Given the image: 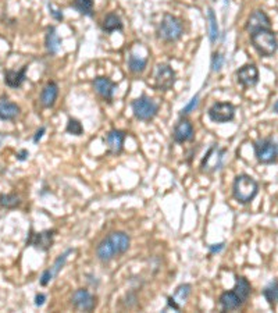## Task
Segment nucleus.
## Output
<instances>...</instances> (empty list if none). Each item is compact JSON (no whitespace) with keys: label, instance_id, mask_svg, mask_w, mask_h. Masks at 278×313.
<instances>
[{"label":"nucleus","instance_id":"nucleus-1","mask_svg":"<svg viewBox=\"0 0 278 313\" xmlns=\"http://www.w3.org/2000/svg\"><path fill=\"white\" fill-rule=\"evenodd\" d=\"M259 192V184L255 178L248 174H241L234 180L232 195L239 204H251Z\"/></svg>","mask_w":278,"mask_h":313},{"label":"nucleus","instance_id":"nucleus-2","mask_svg":"<svg viewBox=\"0 0 278 313\" xmlns=\"http://www.w3.org/2000/svg\"><path fill=\"white\" fill-rule=\"evenodd\" d=\"M251 41L256 52L263 58H271L278 49L277 37L271 30H260L251 34Z\"/></svg>","mask_w":278,"mask_h":313},{"label":"nucleus","instance_id":"nucleus-3","mask_svg":"<svg viewBox=\"0 0 278 313\" xmlns=\"http://www.w3.org/2000/svg\"><path fill=\"white\" fill-rule=\"evenodd\" d=\"M159 38L166 42H175L184 34L182 21L173 14H164L158 30Z\"/></svg>","mask_w":278,"mask_h":313},{"label":"nucleus","instance_id":"nucleus-4","mask_svg":"<svg viewBox=\"0 0 278 313\" xmlns=\"http://www.w3.org/2000/svg\"><path fill=\"white\" fill-rule=\"evenodd\" d=\"M257 162L262 164H273L278 160V142L273 138H262L253 144Z\"/></svg>","mask_w":278,"mask_h":313},{"label":"nucleus","instance_id":"nucleus-5","mask_svg":"<svg viewBox=\"0 0 278 313\" xmlns=\"http://www.w3.org/2000/svg\"><path fill=\"white\" fill-rule=\"evenodd\" d=\"M131 107L135 119L141 121H150L156 117L159 111V104L146 95H142L135 100H132Z\"/></svg>","mask_w":278,"mask_h":313},{"label":"nucleus","instance_id":"nucleus-6","mask_svg":"<svg viewBox=\"0 0 278 313\" xmlns=\"http://www.w3.org/2000/svg\"><path fill=\"white\" fill-rule=\"evenodd\" d=\"M175 83V71L168 64H158L153 73V87L158 91H168Z\"/></svg>","mask_w":278,"mask_h":313},{"label":"nucleus","instance_id":"nucleus-7","mask_svg":"<svg viewBox=\"0 0 278 313\" xmlns=\"http://www.w3.org/2000/svg\"><path fill=\"white\" fill-rule=\"evenodd\" d=\"M227 151L223 149L219 145H213L210 148L207 153L203 157V160L200 163L202 172L203 173H214L220 170L224 164V157H226Z\"/></svg>","mask_w":278,"mask_h":313},{"label":"nucleus","instance_id":"nucleus-8","mask_svg":"<svg viewBox=\"0 0 278 313\" xmlns=\"http://www.w3.org/2000/svg\"><path fill=\"white\" fill-rule=\"evenodd\" d=\"M54 234H56V230H46L42 233H34V230L31 229L28 238H26V246H34L38 250L47 252L54 242Z\"/></svg>","mask_w":278,"mask_h":313},{"label":"nucleus","instance_id":"nucleus-9","mask_svg":"<svg viewBox=\"0 0 278 313\" xmlns=\"http://www.w3.org/2000/svg\"><path fill=\"white\" fill-rule=\"evenodd\" d=\"M235 117V106L228 102H217L209 109V119L214 123H228Z\"/></svg>","mask_w":278,"mask_h":313},{"label":"nucleus","instance_id":"nucleus-10","mask_svg":"<svg viewBox=\"0 0 278 313\" xmlns=\"http://www.w3.org/2000/svg\"><path fill=\"white\" fill-rule=\"evenodd\" d=\"M236 79L243 88H252L259 82V70L255 64H245L236 71Z\"/></svg>","mask_w":278,"mask_h":313},{"label":"nucleus","instance_id":"nucleus-11","mask_svg":"<svg viewBox=\"0 0 278 313\" xmlns=\"http://www.w3.org/2000/svg\"><path fill=\"white\" fill-rule=\"evenodd\" d=\"M270 26H271V21H270L267 14L263 10H255L248 18L245 28L249 34H253V32L260 31V30H270Z\"/></svg>","mask_w":278,"mask_h":313},{"label":"nucleus","instance_id":"nucleus-12","mask_svg":"<svg viewBox=\"0 0 278 313\" xmlns=\"http://www.w3.org/2000/svg\"><path fill=\"white\" fill-rule=\"evenodd\" d=\"M71 302L79 310H88V312L94 310L95 305H96L94 295L88 290H84V288H79V290L74 292L73 297H71Z\"/></svg>","mask_w":278,"mask_h":313},{"label":"nucleus","instance_id":"nucleus-13","mask_svg":"<svg viewBox=\"0 0 278 313\" xmlns=\"http://www.w3.org/2000/svg\"><path fill=\"white\" fill-rule=\"evenodd\" d=\"M73 252H74L73 249H67L66 252H64V253H61V255L58 256L57 259H56V262L53 263V266L50 267V269H47V270L43 271L42 277H41V281H39V282H41V286H43V287H45V286H47L49 282L52 281L54 277L57 276L58 271L63 269L64 263H66V262H67V259H69V255H70V253H73Z\"/></svg>","mask_w":278,"mask_h":313},{"label":"nucleus","instance_id":"nucleus-14","mask_svg":"<svg viewBox=\"0 0 278 313\" xmlns=\"http://www.w3.org/2000/svg\"><path fill=\"white\" fill-rule=\"evenodd\" d=\"M94 88L103 99L107 100V102H111L114 89L117 88V83L113 82L107 77H96L94 79Z\"/></svg>","mask_w":278,"mask_h":313},{"label":"nucleus","instance_id":"nucleus-15","mask_svg":"<svg viewBox=\"0 0 278 313\" xmlns=\"http://www.w3.org/2000/svg\"><path fill=\"white\" fill-rule=\"evenodd\" d=\"M126 132L121 130H111L110 132H107L105 142L107 148H109V153H111V155L121 153L122 146H124V141H126Z\"/></svg>","mask_w":278,"mask_h":313},{"label":"nucleus","instance_id":"nucleus-16","mask_svg":"<svg viewBox=\"0 0 278 313\" xmlns=\"http://www.w3.org/2000/svg\"><path fill=\"white\" fill-rule=\"evenodd\" d=\"M106 238L109 240L110 245L113 246V249L116 252V255H122V253H126L127 250H128V248H130V242H131V240H130V237H128L126 233H122V231H114V233H111V234L107 235Z\"/></svg>","mask_w":278,"mask_h":313},{"label":"nucleus","instance_id":"nucleus-17","mask_svg":"<svg viewBox=\"0 0 278 313\" xmlns=\"http://www.w3.org/2000/svg\"><path fill=\"white\" fill-rule=\"evenodd\" d=\"M174 141L177 144H184L194 138V127L188 120H179L173 131Z\"/></svg>","mask_w":278,"mask_h":313},{"label":"nucleus","instance_id":"nucleus-18","mask_svg":"<svg viewBox=\"0 0 278 313\" xmlns=\"http://www.w3.org/2000/svg\"><path fill=\"white\" fill-rule=\"evenodd\" d=\"M191 284H182L177 288V291L174 294V297L167 298L168 308H173L174 310H179L181 306L188 301L189 295H191Z\"/></svg>","mask_w":278,"mask_h":313},{"label":"nucleus","instance_id":"nucleus-19","mask_svg":"<svg viewBox=\"0 0 278 313\" xmlns=\"http://www.w3.org/2000/svg\"><path fill=\"white\" fill-rule=\"evenodd\" d=\"M219 303H220V306L223 308V310L230 312V310L239 309L245 302H243L241 298H239V295L232 290V291L223 292L220 295V298H219Z\"/></svg>","mask_w":278,"mask_h":313},{"label":"nucleus","instance_id":"nucleus-20","mask_svg":"<svg viewBox=\"0 0 278 313\" xmlns=\"http://www.w3.org/2000/svg\"><path fill=\"white\" fill-rule=\"evenodd\" d=\"M26 68H28V66H24V67H22L21 70H18V71H16V70H5L6 85L14 89L20 88L26 78Z\"/></svg>","mask_w":278,"mask_h":313},{"label":"nucleus","instance_id":"nucleus-21","mask_svg":"<svg viewBox=\"0 0 278 313\" xmlns=\"http://www.w3.org/2000/svg\"><path fill=\"white\" fill-rule=\"evenodd\" d=\"M18 115H20V107L16 103L10 102L5 96L0 98V120H14Z\"/></svg>","mask_w":278,"mask_h":313},{"label":"nucleus","instance_id":"nucleus-22","mask_svg":"<svg viewBox=\"0 0 278 313\" xmlns=\"http://www.w3.org/2000/svg\"><path fill=\"white\" fill-rule=\"evenodd\" d=\"M57 96H58L57 83L52 81V82H49L46 87L43 88L42 94H41V103H42L43 107L50 109V107H53L54 103H56Z\"/></svg>","mask_w":278,"mask_h":313},{"label":"nucleus","instance_id":"nucleus-23","mask_svg":"<svg viewBox=\"0 0 278 313\" xmlns=\"http://www.w3.org/2000/svg\"><path fill=\"white\" fill-rule=\"evenodd\" d=\"M45 45H46L47 53L50 54H56L60 50V45H61V39L57 35V31L54 26H49L46 32V38H45Z\"/></svg>","mask_w":278,"mask_h":313},{"label":"nucleus","instance_id":"nucleus-24","mask_svg":"<svg viewBox=\"0 0 278 313\" xmlns=\"http://www.w3.org/2000/svg\"><path fill=\"white\" fill-rule=\"evenodd\" d=\"M234 291L239 295V298H241L243 302H246L248 298H249V295H251V292H252L251 282L248 281L245 277L236 276L235 277V288H234Z\"/></svg>","mask_w":278,"mask_h":313},{"label":"nucleus","instance_id":"nucleus-25","mask_svg":"<svg viewBox=\"0 0 278 313\" xmlns=\"http://www.w3.org/2000/svg\"><path fill=\"white\" fill-rule=\"evenodd\" d=\"M96 255L99 258V261L102 262H110L111 259H114L116 256V252L113 249V246L110 245V242L107 238L100 242L98 248H96Z\"/></svg>","mask_w":278,"mask_h":313},{"label":"nucleus","instance_id":"nucleus-26","mask_svg":"<svg viewBox=\"0 0 278 313\" xmlns=\"http://www.w3.org/2000/svg\"><path fill=\"white\" fill-rule=\"evenodd\" d=\"M102 30L106 32V34H113L114 31H121L122 30V22H121L120 17L117 14H109L106 16L103 24H102Z\"/></svg>","mask_w":278,"mask_h":313},{"label":"nucleus","instance_id":"nucleus-27","mask_svg":"<svg viewBox=\"0 0 278 313\" xmlns=\"http://www.w3.org/2000/svg\"><path fill=\"white\" fill-rule=\"evenodd\" d=\"M263 297L266 298V301H267L271 306H275L278 303V280H274V281H271L268 286H266L264 287V290H263Z\"/></svg>","mask_w":278,"mask_h":313},{"label":"nucleus","instance_id":"nucleus-28","mask_svg":"<svg viewBox=\"0 0 278 313\" xmlns=\"http://www.w3.org/2000/svg\"><path fill=\"white\" fill-rule=\"evenodd\" d=\"M147 66V59L146 58H138L137 54L132 53L130 59H128V67L131 70V73L134 74H141L145 71V68Z\"/></svg>","mask_w":278,"mask_h":313},{"label":"nucleus","instance_id":"nucleus-29","mask_svg":"<svg viewBox=\"0 0 278 313\" xmlns=\"http://www.w3.org/2000/svg\"><path fill=\"white\" fill-rule=\"evenodd\" d=\"M73 7L79 14L88 17L94 16V0H74Z\"/></svg>","mask_w":278,"mask_h":313},{"label":"nucleus","instance_id":"nucleus-30","mask_svg":"<svg viewBox=\"0 0 278 313\" xmlns=\"http://www.w3.org/2000/svg\"><path fill=\"white\" fill-rule=\"evenodd\" d=\"M207 20H209V38L211 43H214L219 39V25H217V17H215L213 9H209L207 11Z\"/></svg>","mask_w":278,"mask_h":313},{"label":"nucleus","instance_id":"nucleus-31","mask_svg":"<svg viewBox=\"0 0 278 313\" xmlns=\"http://www.w3.org/2000/svg\"><path fill=\"white\" fill-rule=\"evenodd\" d=\"M21 201L16 193H2L0 195V208L3 209H16L20 206Z\"/></svg>","mask_w":278,"mask_h":313},{"label":"nucleus","instance_id":"nucleus-32","mask_svg":"<svg viewBox=\"0 0 278 313\" xmlns=\"http://www.w3.org/2000/svg\"><path fill=\"white\" fill-rule=\"evenodd\" d=\"M66 131H67L69 134H71V135L79 136L84 134V127H82V124H81L78 120H75V119H70Z\"/></svg>","mask_w":278,"mask_h":313},{"label":"nucleus","instance_id":"nucleus-33","mask_svg":"<svg viewBox=\"0 0 278 313\" xmlns=\"http://www.w3.org/2000/svg\"><path fill=\"white\" fill-rule=\"evenodd\" d=\"M224 64V56H221L220 53H214L213 58H211V70L214 73H219Z\"/></svg>","mask_w":278,"mask_h":313},{"label":"nucleus","instance_id":"nucleus-34","mask_svg":"<svg viewBox=\"0 0 278 313\" xmlns=\"http://www.w3.org/2000/svg\"><path fill=\"white\" fill-rule=\"evenodd\" d=\"M198 103H199V95H195L194 98L191 99V102H189L187 106H185L184 109L181 110V115L182 116H187L189 115L191 111H194L195 109H196V106H198Z\"/></svg>","mask_w":278,"mask_h":313},{"label":"nucleus","instance_id":"nucleus-35","mask_svg":"<svg viewBox=\"0 0 278 313\" xmlns=\"http://www.w3.org/2000/svg\"><path fill=\"white\" fill-rule=\"evenodd\" d=\"M49 11H50V14L53 16V18H56L57 21H63V13L61 11L56 10V9H53L52 5H49Z\"/></svg>","mask_w":278,"mask_h":313},{"label":"nucleus","instance_id":"nucleus-36","mask_svg":"<svg viewBox=\"0 0 278 313\" xmlns=\"http://www.w3.org/2000/svg\"><path fill=\"white\" fill-rule=\"evenodd\" d=\"M224 242H220V244H214V245H209V249L211 253H219V252H221V250L224 249Z\"/></svg>","mask_w":278,"mask_h":313},{"label":"nucleus","instance_id":"nucleus-37","mask_svg":"<svg viewBox=\"0 0 278 313\" xmlns=\"http://www.w3.org/2000/svg\"><path fill=\"white\" fill-rule=\"evenodd\" d=\"M45 301H46V295L45 294H38L37 297H35V305L37 306H42Z\"/></svg>","mask_w":278,"mask_h":313},{"label":"nucleus","instance_id":"nucleus-38","mask_svg":"<svg viewBox=\"0 0 278 313\" xmlns=\"http://www.w3.org/2000/svg\"><path fill=\"white\" fill-rule=\"evenodd\" d=\"M45 131H46L45 127H41V128L37 131V134H35V136H34V142H35V144H38V142L41 141V138H42L43 134H45Z\"/></svg>","mask_w":278,"mask_h":313},{"label":"nucleus","instance_id":"nucleus-39","mask_svg":"<svg viewBox=\"0 0 278 313\" xmlns=\"http://www.w3.org/2000/svg\"><path fill=\"white\" fill-rule=\"evenodd\" d=\"M28 156H29V152L25 151V149H22L18 155H17V159L20 160V162H22V160H26L28 159Z\"/></svg>","mask_w":278,"mask_h":313},{"label":"nucleus","instance_id":"nucleus-40","mask_svg":"<svg viewBox=\"0 0 278 313\" xmlns=\"http://www.w3.org/2000/svg\"><path fill=\"white\" fill-rule=\"evenodd\" d=\"M273 111H274V113H278V100H277V102H275V103H274Z\"/></svg>","mask_w":278,"mask_h":313},{"label":"nucleus","instance_id":"nucleus-41","mask_svg":"<svg viewBox=\"0 0 278 313\" xmlns=\"http://www.w3.org/2000/svg\"><path fill=\"white\" fill-rule=\"evenodd\" d=\"M224 3H226V5H228V0H224Z\"/></svg>","mask_w":278,"mask_h":313}]
</instances>
